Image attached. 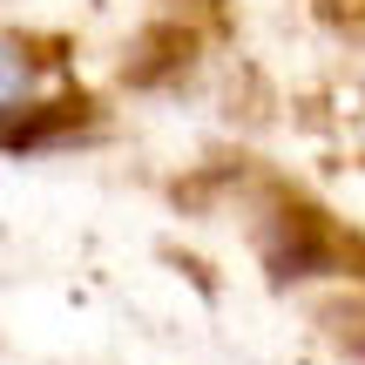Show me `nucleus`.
<instances>
[{"label": "nucleus", "mask_w": 365, "mask_h": 365, "mask_svg": "<svg viewBox=\"0 0 365 365\" xmlns=\"http://www.w3.org/2000/svg\"><path fill=\"white\" fill-rule=\"evenodd\" d=\"M75 115H81V88L68 61L41 34L0 21V149L7 156L48 149L75 129Z\"/></svg>", "instance_id": "nucleus-1"}]
</instances>
